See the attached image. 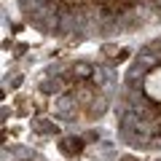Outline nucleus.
<instances>
[{"mask_svg":"<svg viewBox=\"0 0 161 161\" xmlns=\"http://www.w3.org/2000/svg\"><path fill=\"white\" fill-rule=\"evenodd\" d=\"M59 150H62L64 156H78L80 150H83V140H78V137H64V140H59Z\"/></svg>","mask_w":161,"mask_h":161,"instance_id":"2","label":"nucleus"},{"mask_svg":"<svg viewBox=\"0 0 161 161\" xmlns=\"http://www.w3.org/2000/svg\"><path fill=\"white\" fill-rule=\"evenodd\" d=\"M92 78V64L86 62H78L67 75H64V86H73V83H83V80Z\"/></svg>","mask_w":161,"mask_h":161,"instance_id":"1","label":"nucleus"},{"mask_svg":"<svg viewBox=\"0 0 161 161\" xmlns=\"http://www.w3.org/2000/svg\"><path fill=\"white\" fill-rule=\"evenodd\" d=\"M126 59H129V51H126V48H121V51L113 57V62H126Z\"/></svg>","mask_w":161,"mask_h":161,"instance_id":"3","label":"nucleus"}]
</instances>
